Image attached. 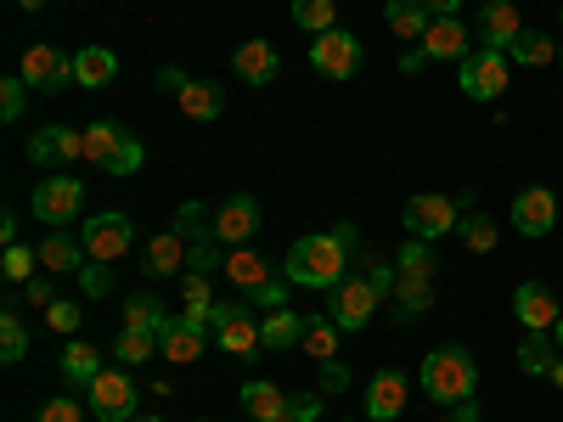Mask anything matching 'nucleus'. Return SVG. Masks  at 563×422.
<instances>
[{"label": "nucleus", "instance_id": "nucleus-59", "mask_svg": "<svg viewBox=\"0 0 563 422\" xmlns=\"http://www.w3.org/2000/svg\"><path fill=\"white\" fill-rule=\"evenodd\" d=\"M552 338H558V349H563V315H558V326H552Z\"/></svg>", "mask_w": 563, "mask_h": 422}, {"label": "nucleus", "instance_id": "nucleus-7", "mask_svg": "<svg viewBox=\"0 0 563 422\" xmlns=\"http://www.w3.org/2000/svg\"><path fill=\"white\" fill-rule=\"evenodd\" d=\"M79 209H85V186H79V175L52 169V175L34 186V214H40L45 225H68V220H79Z\"/></svg>", "mask_w": 563, "mask_h": 422}, {"label": "nucleus", "instance_id": "nucleus-47", "mask_svg": "<svg viewBox=\"0 0 563 422\" xmlns=\"http://www.w3.org/2000/svg\"><path fill=\"white\" fill-rule=\"evenodd\" d=\"M40 422H85V411H79V400L57 395V400H45V406H40Z\"/></svg>", "mask_w": 563, "mask_h": 422}, {"label": "nucleus", "instance_id": "nucleus-33", "mask_svg": "<svg viewBox=\"0 0 563 422\" xmlns=\"http://www.w3.org/2000/svg\"><path fill=\"white\" fill-rule=\"evenodd\" d=\"M507 57H512V63H525V68H547V63H558V40H552V34L525 29L519 40L507 45Z\"/></svg>", "mask_w": 563, "mask_h": 422}, {"label": "nucleus", "instance_id": "nucleus-42", "mask_svg": "<svg viewBox=\"0 0 563 422\" xmlns=\"http://www.w3.org/2000/svg\"><path fill=\"white\" fill-rule=\"evenodd\" d=\"M434 243H422V237H411L400 254H395V270H411V276H434Z\"/></svg>", "mask_w": 563, "mask_h": 422}, {"label": "nucleus", "instance_id": "nucleus-5", "mask_svg": "<svg viewBox=\"0 0 563 422\" xmlns=\"http://www.w3.org/2000/svg\"><path fill=\"white\" fill-rule=\"evenodd\" d=\"M79 243H85V259H102V265H113V259H124V254H130V243H135V225H130V214H119V209H108V214H90V220L79 225Z\"/></svg>", "mask_w": 563, "mask_h": 422}, {"label": "nucleus", "instance_id": "nucleus-32", "mask_svg": "<svg viewBox=\"0 0 563 422\" xmlns=\"http://www.w3.org/2000/svg\"><path fill=\"white\" fill-rule=\"evenodd\" d=\"M79 254H85V243L68 237V231H52V237L40 243V265H45V270H79V265H90V259H79Z\"/></svg>", "mask_w": 563, "mask_h": 422}, {"label": "nucleus", "instance_id": "nucleus-48", "mask_svg": "<svg viewBox=\"0 0 563 422\" xmlns=\"http://www.w3.org/2000/svg\"><path fill=\"white\" fill-rule=\"evenodd\" d=\"M214 270V237L209 243H186V276H209Z\"/></svg>", "mask_w": 563, "mask_h": 422}, {"label": "nucleus", "instance_id": "nucleus-50", "mask_svg": "<svg viewBox=\"0 0 563 422\" xmlns=\"http://www.w3.org/2000/svg\"><path fill=\"white\" fill-rule=\"evenodd\" d=\"M321 389H327V395H339V389H350V366H339V360H327V366H321Z\"/></svg>", "mask_w": 563, "mask_h": 422}, {"label": "nucleus", "instance_id": "nucleus-52", "mask_svg": "<svg viewBox=\"0 0 563 422\" xmlns=\"http://www.w3.org/2000/svg\"><path fill=\"white\" fill-rule=\"evenodd\" d=\"M321 417V395H294V422H316Z\"/></svg>", "mask_w": 563, "mask_h": 422}, {"label": "nucleus", "instance_id": "nucleus-30", "mask_svg": "<svg viewBox=\"0 0 563 422\" xmlns=\"http://www.w3.org/2000/svg\"><path fill=\"white\" fill-rule=\"evenodd\" d=\"M180 315L186 321H192V326H203V333H209V326H214V293H209V276H186L180 281Z\"/></svg>", "mask_w": 563, "mask_h": 422}, {"label": "nucleus", "instance_id": "nucleus-43", "mask_svg": "<svg viewBox=\"0 0 563 422\" xmlns=\"http://www.w3.org/2000/svg\"><path fill=\"white\" fill-rule=\"evenodd\" d=\"M34 265H40V248H23V243H12L7 254H0V270H7V281H34Z\"/></svg>", "mask_w": 563, "mask_h": 422}, {"label": "nucleus", "instance_id": "nucleus-36", "mask_svg": "<svg viewBox=\"0 0 563 422\" xmlns=\"http://www.w3.org/2000/svg\"><path fill=\"white\" fill-rule=\"evenodd\" d=\"M299 344H305V355L321 360V366L339 360V321H333V315H327V321H305V338H299Z\"/></svg>", "mask_w": 563, "mask_h": 422}, {"label": "nucleus", "instance_id": "nucleus-13", "mask_svg": "<svg viewBox=\"0 0 563 422\" xmlns=\"http://www.w3.org/2000/svg\"><path fill=\"white\" fill-rule=\"evenodd\" d=\"M552 225H558V198L547 186H525V192L512 198V231H519V237H547Z\"/></svg>", "mask_w": 563, "mask_h": 422}, {"label": "nucleus", "instance_id": "nucleus-8", "mask_svg": "<svg viewBox=\"0 0 563 422\" xmlns=\"http://www.w3.org/2000/svg\"><path fill=\"white\" fill-rule=\"evenodd\" d=\"M378 304H384V293L372 288V276H344L339 288H333V321H339V333H361Z\"/></svg>", "mask_w": 563, "mask_h": 422}, {"label": "nucleus", "instance_id": "nucleus-34", "mask_svg": "<svg viewBox=\"0 0 563 422\" xmlns=\"http://www.w3.org/2000/svg\"><path fill=\"white\" fill-rule=\"evenodd\" d=\"M164 321H169V310H164L153 293L124 299V326H130V333H164Z\"/></svg>", "mask_w": 563, "mask_h": 422}, {"label": "nucleus", "instance_id": "nucleus-12", "mask_svg": "<svg viewBox=\"0 0 563 422\" xmlns=\"http://www.w3.org/2000/svg\"><path fill=\"white\" fill-rule=\"evenodd\" d=\"M135 384L124 378V371H102L97 384H90V417L97 422H130L135 417Z\"/></svg>", "mask_w": 563, "mask_h": 422}, {"label": "nucleus", "instance_id": "nucleus-4", "mask_svg": "<svg viewBox=\"0 0 563 422\" xmlns=\"http://www.w3.org/2000/svg\"><path fill=\"white\" fill-rule=\"evenodd\" d=\"M456 68H462V97H467V102H496L501 90H507L512 57L496 52V45H474V52H467Z\"/></svg>", "mask_w": 563, "mask_h": 422}, {"label": "nucleus", "instance_id": "nucleus-57", "mask_svg": "<svg viewBox=\"0 0 563 422\" xmlns=\"http://www.w3.org/2000/svg\"><path fill=\"white\" fill-rule=\"evenodd\" d=\"M547 384H552V389H563V360H558V366L547 371Z\"/></svg>", "mask_w": 563, "mask_h": 422}, {"label": "nucleus", "instance_id": "nucleus-54", "mask_svg": "<svg viewBox=\"0 0 563 422\" xmlns=\"http://www.w3.org/2000/svg\"><path fill=\"white\" fill-rule=\"evenodd\" d=\"M422 68H429V57H422V45H411V52L400 57V74H422Z\"/></svg>", "mask_w": 563, "mask_h": 422}, {"label": "nucleus", "instance_id": "nucleus-37", "mask_svg": "<svg viewBox=\"0 0 563 422\" xmlns=\"http://www.w3.org/2000/svg\"><path fill=\"white\" fill-rule=\"evenodd\" d=\"M23 355H29V326H23V315L7 304V310H0V360L18 366Z\"/></svg>", "mask_w": 563, "mask_h": 422}, {"label": "nucleus", "instance_id": "nucleus-35", "mask_svg": "<svg viewBox=\"0 0 563 422\" xmlns=\"http://www.w3.org/2000/svg\"><path fill=\"white\" fill-rule=\"evenodd\" d=\"M147 276H169V270H186V237H175V231H164V237H153L147 248Z\"/></svg>", "mask_w": 563, "mask_h": 422}, {"label": "nucleus", "instance_id": "nucleus-29", "mask_svg": "<svg viewBox=\"0 0 563 422\" xmlns=\"http://www.w3.org/2000/svg\"><path fill=\"white\" fill-rule=\"evenodd\" d=\"M395 304H400L406 321H417L422 310L434 304V276H411V270H400V276H395Z\"/></svg>", "mask_w": 563, "mask_h": 422}, {"label": "nucleus", "instance_id": "nucleus-49", "mask_svg": "<svg viewBox=\"0 0 563 422\" xmlns=\"http://www.w3.org/2000/svg\"><path fill=\"white\" fill-rule=\"evenodd\" d=\"M249 304H260L265 315H271V310H282V304H288V281H265V288H254V293H249Z\"/></svg>", "mask_w": 563, "mask_h": 422}, {"label": "nucleus", "instance_id": "nucleus-3", "mask_svg": "<svg viewBox=\"0 0 563 422\" xmlns=\"http://www.w3.org/2000/svg\"><path fill=\"white\" fill-rule=\"evenodd\" d=\"M85 164H97L108 175H135L141 169V141L119 119H97L85 130Z\"/></svg>", "mask_w": 563, "mask_h": 422}, {"label": "nucleus", "instance_id": "nucleus-11", "mask_svg": "<svg viewBox=\"0 0 563 422\" xmlns=\"http://www.w3.org/2000/svg\"><path fill=\"white\" fill-rule=\"evenodd\" d=\"M214 338H220L225 355H238V360H249V355L265 349L260 344V326L249 321V304H214Z\"/></svg>", "mask_w": 563, "mask_h": 422}, {"label": "nucleus", "instance_id": "nucleus-18", "mask_svg": "<svg viewBox=\"0 0 563 422\" xmlns=\"http://www.w3.org/2000/svg\"><path fill=\"white\" fill-rule=\"evenodd\" d=\"M519 34H525L519 7H512V0H485V7H479V45H496V52H507Z\"/></svg>", "mask_w": 563, "mask_h": 422}, {"label": "nucleus", "instance_id": "nucleus-2", "mask_svg": "<svg viewBox=\"0 0 563 422\" xmlns=\"http://www.w3.org/2000/svg\"><path fill=\"white\" fill-rule=\"evenodd\" d=\"M417 378H422V395H429L434 406H462V400L479 395V366H474V355H467L462 344L429 349V360H422Z\"/></svg>", "mask_w": 563, "mask_h": 422}, {"label": "nucleus", "instance_id": "nucleus-6", "mask_svg": "<svg viewBox=\"0 0 563 422\" xmlns=\"http://www.w3.org/2000/svg\"><path fill=\"white\" fill-rule=\"evenodd\" d=\"M462 203L456 198H440V192H417V198H406V209H400V220H406V231L411 237H422V243H440L445 231H456V214Z\"/></svg>", "mask_w": 563, "mask_h": 422}, {"label": "nucleus", "instance_id": "nucleus-16", "mask_svg": "<svg viewBox=\"0 0 563 422\" xmlns=\"http://www.w3.org/2000/svg\"><path fill=\"white\" fill-rule=\"evenodd\" d=\"M417 45H422V57H429V63H462L467 52H474V34H467L456 18H434L429 34H422Z\"/></svg>", "mask_w": 563, "mask_h": 422}, {"label": "nucleus", "instance_id": "nucleus-38", "mask_svg": "<svg viewBox=\"0 0 563 422\" xmlns=\"http://www.w3.org/2000/svg\"><path fill=\"white\" fill-rule=\"evenodd\" d=\"M294 23H299L305 34L339 29V0H294Z\"/></svg>", "mask_w": 563, "mask_h": 422}, {"label": "nucleus", "instance_id": "nucleus-10", "mask_svg": "<svg viewBox=\"0 0 563 422\" xmlns=\"http://www.w3.org/2000/svg\"><path fill=\"white\" fill-rule=\"evenodd\" d=\"M18 74L29 79V90H45V97H57V90H68V85H74V57L52 52V45H29Z\"/></svg>", "mask_w": 563, "mask_h": 422}, {"label": "nucleus", "instance_id": "nucleus-1", "mask_svg": "<svg viewBox=\"0 0 563 422\" xmlns=\"http://www.w3.org/2000/svg\"><path fill=\"white\" fill-rule=\"evenodd\" d=\"M350 248H355V225H333V231H316V237H299L282 259V276L294 288H327L333 293L344 270H350Z\"/></svg>", "mask_w": 563, "mask_h": 422}, {"label": "nucleus", "instance_id": "nucleus-31", "mask_svg": "<svg viewBox=\"0 0 563 422\" xmlns=\"http://www.w3.org/2000/svg\"><path fill=\"white\" fill-rule=\"evenodd\" d=\"M299 338H305V321H299L288 304L271 310V315H265V326H260V344H265V349H294Z\"/></svg>", "mask_w": 563, "mask_h": 422}, {"label": "nucleus", "instance_id": "nucleus-53", "mask_svg": "<svg viewBox=\"0 0 563 422\" xmlns=\"http://www.w3.org/2000/svg\"><path fill=\"white\" fill-rule=\"evenodd\" d=\"M186 85H192V79H186L180 68H158V90H164V97H180Z\"/></svg>", "mask_w": 563, "mask_h": 422}, {"label": "nucleus", "instance_id": "nucleus-25", "mask_svg": "<svg viewBox=\"0 0 563 422\" xmlns=\"http://www.w3.org/2000/svg\"><path fill=\"white\" fill-rule=\"evenodd\" d=\"M113 74H119V57L108 52V45H79V52H74V79L85 90H102Z\"/></svg>", "mask_w": 563, "mask_h": 422}, {"label": "nucleus", "instance_id": "nucleus-9", "mask_svg": "<svg viewBox=\"0 0 563 422\" xmlns=\"http://www.w3.org/2000/svg\"><path fill=\"white\" fill-rule=\"evenodd\" d=\"M310 68H316L321 79H350V74L361 68V40H355L350 29H327V34H316V45H310Z\"/></svg>", "mask_w": 563, "mask_h": 422}, {"label": "nucleus", "instance_id": "nucleus-61", "mask_svg": "<svg viewBox=\"0 0 563 422\" xmlns=\"http://www.w3.org/2000/svg\"><path fill=\"white\" fill-rule=\"evenodd\" d=\"M558 63H563V40H558Z\"/></svg>", "mask_w": 563, "mask_h": 422}, {"label": "nucleus", "instance_id": "nucleus-51", "mask_svg": "<svg viewBox=\"0 0 563 422\" xmlns=\"http://www.w3.org/2000/svg\"><path fill=\"white\" fill-rule=\"evenodd\" d=\"M23 299H29V304H57V288H52L45 276H34V281H23Z\"/></svg>", "mask_w": 563, "mask_h": 422}, {"label": "nucleus", "instance_id": "nucleus-17", "mask_svg": "<svg viewBox=\"0 0 563 422\" xmlns=\"http://www.w3.org/2000/svg\"><path fill=\"white\" fill-rule=\"evenodd\" d=\"M254 231H260V203H254V198H225V203L214 209V243L243 248Z\"/></svg>", "mask_w": 563, "mask_h": 422}, {"label": "nucleus", "instance_id": "nucleus-62", "mask_svg": "<svg viewBox=\"0 0 563 422\" xmlns=\"http://www.w3.org/2000/svg\"><path fill=\"white\" fill-rule=\"evenodd\" d=\"M558 18H563V12H558Z\"/></svg>", "mask_w": 563, "mask_h": 422}, {"label": "nucleus", "instance_id": "nucleus-15", "mask_svg": "<svg viewBox=\"0 0 563 422\" xmlns=\"http://www.w3.org/2000/svg\"><path fill=\"white\" fill-rule=\"evenodd\" d=\"M29 158H34L40 169L74 164V158H85V135L68 130V124H45V130H34V141H29Z\"/></svg>", "mask_w": 563, "mask_h": 422}, {"label": "nucleus", "instance_id": "nucleus-22", "mask_svg": "<svg viewBox=\"0 0 563 422\" xmlns=\"http://www.w3.org/2000/svg\"><path fill=\"white\" fill-rule=\"evenodd\" d=\"M231 68H238L243 85H271L276 68H282V57H276V45H271V40H249V45H238Z\"/></svg>", "mask_w": 563, "mask_h": 422}, {"label": "nucleus", "instance_id": "nucleus-39", "mask_svg": "<svg viewBox=\"0 0 563 422\" xmlns=\"http://www.w3.org/2000/svg\"><path fill=\"white\" fill-rule=\"evenodd\" d=\"M175 237H186V243H209V237H214L209 209H203V203H180V209H175Z\"/></svg>", "mask_w": 563, "mask_h": 422}, {"label": "nucleus", "instance_id": "nucleus-41", "mask_svg": "<svg viewBox=\"0 0 563 422\" xmlns=\"http://www.w3.org/2000/svg\"><path fill=\"white\" fill-rule=\"evenodd\" d=\"M456 231H462V243L474 248V254H490V248H496V237H501L496 220H485V214H462V220H456Z\"/></svg>", "mask_w": 563, "mask_h": 422}, {"label": "nucleus", "instance_id": "nucleus-14", "mask_svg": "<svg viewBox=\"0 0 563 422\" xmlns=\"http://www.w3.org/2000/svg\"><path fill=\"white\" fill-rule=\"evenodd\" d=\"M512 315H519L525 333H552L563 310H558V299H552L547 281H519V293H512Z\"/></svg>", "mask_w": 563, "mask_h": 422}, {"label": "nucleus", "instance_id": "nucleus-40", "mask_svg": "<svg viewBox=\"0 0 563 422\" xmlns=\"http://www.w3.org/2000/svg\"><path fill=\"white\" fill-rule=\"evenodd\" d=\"M119 366H141L158 355V333H130V326H119V344H113Z\"/></svg>", "mask_w": 563, "mask_h": 422}, {"label": "nucleus", "instance_id": "nucleus-46", "mask_svg": "<svg viewBox=\"0 0 563 422\" xmlns=\"http://www.w3.org/2000/svg\"><path fill=\"white\" fill-rule=\"evenodd\" d=\"M45 321H52V333H79V299L45 304Z\"/></svg>", "mask_w": 563, "mask_h": 422}, {"label": "nucleus", "instance_id": "nucleus-21", "mask_svg": "<svg viewBox=\"0 0 563 422\" xmlns=\"http://www.w3.org/2000/svg\"><path fill=\"white\" fill-rule=\"evenodd\" d=\"M243 411L249 422H294V395H282L276 384H243Z\"/></svg>", "mask_w": 563, "mask_h": 422}, {"label": "nucleus", "instance_id": "nucleus-28", "mask_svg": "<svg viewBox=\"0 0 563 422\" xmlns=\"http://www.w3.org/2000/svg\"><path fill=\"white\" fill-rule=\"evenodd\" d=\"M63 378L90 389V384L102 378V349H97V344H85V338H74V344L63 349Z\"/></svg>", "mask_w": 563, "mask_h": 422}, {"label": "nucleus", "instance_id": "nucleus-27", "mask_svg": "<svg viewBox=\"0 0 563 422\" xmlns=\"http://www.w3.org/2000/svg\"><path fill=\"white\" fill-rule=\"evenodd\" d=\"M558 360H563L558 338H547V333H525L519 338V371H525V378H547Z\"/></svg>", "mask_w": 563, "mask_h": 422}, {"label": "nucleus", "instance_id": "nucleus-58", "mask_svg": "<svg viewBox=\"0 0 563 422\" xmlns=\"http://www.w3.org/2000/svg\"><path fill=\"white\" fill-rule=\"evenodd\" d=\"M18 7H23V12H40V7H45V0H18Z\"/></svg>", "mask_w": 563, "mask_h": 422}, {"label": "nucleus", "instance_id": "nucleus-20", "mask_svg": "<svg viewBox=\"0 0 563 422\" xmlns=\"http://www.w3.org/2000/svg\"><path fill=\"white\" fill-rule=\"evenodd\" d=\"M400 411H406V378H400L395 366H384L378 378L366 384V417L372 422H395Z\"/></svg>", "mask_w": 563, "mask_h": 422}, {"label": "nucleus", "instance_id": "nucleus-26", "mask_svg": "<svg viewBox=\"0 0 563 422\" xmlns=\"http://www.w3.org/2000/svg\"><path fill=\"white\" fill-rule=\"evenodd\" d=\"M384 23L395 29V40H422V34H429V23H434V12L422 7V0H389Z\"/></svg>", "mask_w": 563, "mask_h": 422}, {"label": "nucleus", "instance_id": "nucleus-44", "mask_svg": "<svg viewBox=\"0 0 563 422\" xmlns=\"http://www.w3.org/2000/svg\"><path fill=\"white\" fill-rule=\"evenodd\" d=\"M29 108V79L12 74V79H0V119H23Z\"/></svg>", "mask_w": 563, "mask_h": 422}, {"label": "nucleus", "instance_id": "nucleus-19", "mask_svg": "<svg viewBox=\"0 0 563 422\" xmlns=\"http://www.w3.org/2000/svg\"><path fill=\"white\" fill-rule=\"evenodd\" d=\"M203 344H209V333H203V326H192L186 315H169L164 333H158V355H169L175 366H192L203 355Z\"/></svg>", "mask_w": 563, "mask_h": 422}, {"label": "nucleus", "instance_id": "nucleus-45", "mask_svg": "<svg viewBox=\"0 0 563 422\" xmlns=\"http://www.w3.org/2000/svg\"><path fill=\"white\" fill-rule=\"evenodd\" d=\"M79 293H85V299H108V293H113V270H108L102 259H90V265L79 270Z\"/></svg>", "mask_w": 563, "mask_h": 422}, {"label": "nucleus", "instance_id": "nucleus-56", "mask_svg": "<svg viewBox=\"0 0 563 422\" xmlns=\"http://www.w3.org/2000/svg\"><path fill=\"white\" fill-rule=\"evenodd\" d=\"M422 7H429L434 18H456V7H462V0H422Z\"/></svg>", "mask_w": 563, "mask_h": 422}, {"label": "nucleus", "instance_id": "nucleus-24", "mask_svg": "<svg viewBox=\"0 0 563 422\" xmlns=\"http://www.w3.org/2000/svg\"><path fill=\"white\" fill-rule=\"evenodd\" d=\"M220 270H225L231 281H238L243 293H254V288H265V281H276V276H271V259H265V254H254V248H231V254L220 259Z\"/></svg>", "mask_w": 563, "mask_h": 422}, {"label": "nucleus", "instance_id": "nucleus-23", "mask_svg": "<svg viewBox=\"0 0 563 422\" xmlns=\"http://www.w3.org/2000/svg\"><path fill=\"white\" fill-rule=\"evenodd\" d=\"M175 102H180V113L192 119V124H214V119L225 113V97H220V85H214V79H192Z\"/></svg>", "mask_w": 563, "mask_h": 422}, {"label": "nucleus", "instance_id": "nucleus-55", "mask_svg": "<svg viewBox=\"0 0 563 422\" xmlns=\"http://www.w3.org/2000/svg\"><path fill=\"white\" fill-rule=\"evenodd\" d=\"M451 422H479V406H474V400H462V406H451Z\"/></svg>", "mask_w": 563, "mask_h": 422}, {"label": "nucleus", "instance_id": "nucleus-60", "mask_svg": "<svg viewBox=\"0 0 563 422\" xmlns=\"http://www.w3.org/2000/svg\"><path fill=\"white\" fill-rule=\"evenodd\" d=\"M130 422H164V417H130Z\"/></svg>", "mask_w": 563, "mask_h": 422}]
</instances>
